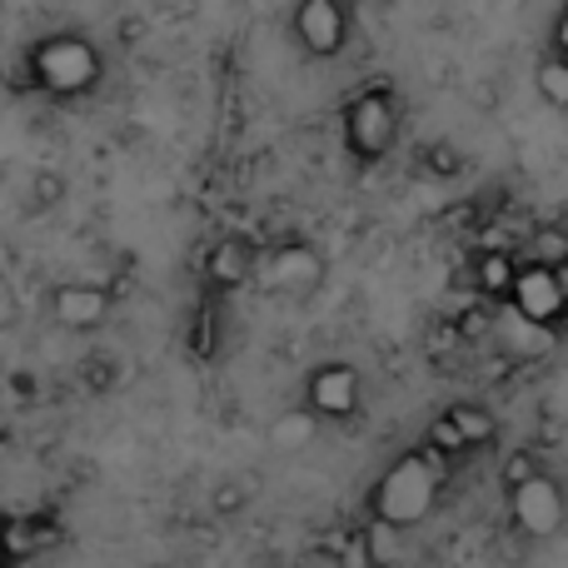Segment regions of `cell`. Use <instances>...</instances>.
<instances>
[{"mask_svg":"<svg viewBox=\"0 0 568 568\" xmlns=\"http://www.w3.org/2000/svg\"><path fill=\"white\" fill-rule=\"evenodd\" d=\"M444 474L449 469H444L424 444L394 454L379 469V479L369 484V494H364V524H384V529H394V534L419 529L444 494Z\"/></svg>","mask_w":568,"mask_h":568,"instance_id":"1","label":"cell"},{"mask_svg":"<svg viewBox=\"0 0 568 568\" xmlns=\"http://www.w3.org/2000/svg\"><path fill=\"white\" fill-rule=\"evenodd\" d=\"M30 85L45 90L50 100H80L100 85L105 75V55L85 30H50V36L30 40L26 50Z\"/></svg>","mask_w":568,"mask_h":568,"instance_id":"2","label":"cell"},{"mask_svg":"<svg viewBox=\"0 0 568 568\" xmlns=\"http://www.w3.org/2000/svg\"><path fill=\"white\" fill-rule=\"evenodd\" d=\"M339 135L354 165H379L399 140V90L389 80H369L364 90H354L339 110Z\"/></svg>","mask_w":568,"mask_h":568,"instance_id":"3","label":"cell"},{"mask_svg":"<svg viewBox=\"0 0 568 568\" xmlns=\"http://www.w3.org/2000/svg\"><path fill=\"white\" fill-rule=\"evenodd\" d=\"M504 499H509V519H514V529H519L524 539L549 544V539H559L564 534L568 494H564V484L554 479L549 469L534 474V479H524V484H514V489H504Z\"/></svg>","mask_w":568,"mask_h":568,"instance_id":"4","label":"cell"},{"mask_svg":"<svg viewBox=\"0 0 568 568\" xmlns=\"http://www.w3.org/2000/svg\"><path fill=\"white\" fill-rule=\"evenodd\" d=\"M300 404L314 414L320 424H349L364 404V379L349 359H320L304 374Z\"/></svg>","mask_w":568,"mask_h":568,"instance_id":"5","label":"cell"},{"mask_svg":"<svg viewBox=\"0 0 568 568\" xmlns=\"http://www.w3.org/2000/svg\"><path fill=\"white\" fill-rule=\"evenodd\" d=\"M329 280V260L320 245L310 240H280L275 250H265V265H260V284L280 300H310L320 284Z\"/></svg>","mask_w":568,"mask_h":568,"instance_id":"6","label":"cell"},{"mask_svg":"<svg viewBox=\"0 0 568 568\" xmlns=\"http://www.w3.org/2000/svg\"><path fill=\"white\" fill-rule=\"evenodd\" d=\"M349 36H354V16L339 0H300L290 10V40L310 60H339L349 50Z\"/></svg>","mask_w":568,"mask_h":568,"instance_id":"7","label":"cell"},{"mask_svg":"<svg viewBox=\"0 0 568 568\" xmlns=\"http://www.w3.org/2000/svg\"><path fill=\"white\" fill-rule=\"evenodd\" d=\"M509 310H514V320H524L529 329H564L568 294H564L559 270L539 265V260H524L519 280H514V294H509Z\"/></svg>","mask_w":568,"mask_h":568,"instance_id":"8","label":"cell"},{"mask_svg":"<svg viewBox=\"0 0 568 568\" xmlns=\"http://www.w3.org/2000/svg\"><path fill=\"white\" fill-rule=\"evenodd\" d=\"M45 310H50V320H55L60 329L95 334V329H105L110 314H115V294H110L105 284H95V280H60V284H50Z\"/></svg>","mask_w":568,"mask_h":568,"instance_id":"9","label":"cell"},{"mask_svg":"<svg viewBox=\"0 0 568 568\" xmlns=\"http://www.w3.org/2000/svg\"><path fill=\"white\" fill-rule=\"evenodd\" d=\"M260 265H265V250L250 235H220L200 260L210 290H245L250 280H260Z\"/></svg>","mask_w":568,"mask_h":568,"instance_id":"10","label":"cell"},{"mask_svg":"<svg viewBox=\"0 0 568 568\" xmlns=\"http://www.w3.org/2000/svg\"><path fill=\"white\" fill-rule=\"evenodd\" d=\"M265 439H270V454H300L320 439V419H314L304 404H294V409H280L275 419L265 424Z\"/></svg>","mask_w":568,"mask_h":568,"instance_id":"11","label":"cell"},{"mask_svg":"<svg viewBox=\"0 0 568 568\" xmlns=\"http://www.w3.org/2000/svg\"><path fill=\"white\" fill-rule=\"evenodd\" d=\"M45 544V519H26V514H10L0 519V568H20L30 564Z\"/></svg>","mask_w":568,"mask_h":568,"instance_id":"12","label":"cell"},{"mask_svg":"<svg viewBox=\"0 0 568 568\" xmlns=\"http://www.w3.org/2000/svg\"><path fill=\"white\" fill-rule=\"evenodd\" d=\"M519 265H524V260H514L509 250H484V255L474 260V290L489 294V300L509 304L514 280H519Z\"/></svg>","mask_w":568,"mask_h":568,"instance_id":"13","label":"cell"},{"mask_svg":"<svg viewBox=\"0 0 568 568\" xmlns=\"http://www.w3.org/2000/svg\"><path fill=\"white\" fill-rule=\"evenodd\" d=\"M449 424L464 434V444L469 449H484V444H494L499 439V414L489 409V404H474V399H459V404H449Z\"/></svg>","mask_w":568,"mask_h":568,"instance_id":"14","label":"cell"},{"mask_svg":"<svg viewBox=\"0 0 568 568\" xmlns=\"http://www.w3.org/2000/svg\"><path fill=\"white\" fill-rule=\"evenodd\" d=\"M250 504H255V479L250 474H225L210 489V519H240Z\"/></svg>","mask_w":568,"mask_h":568,"instance_id":"15","label":"cell"},{"mask_svg":"<svg viewBox=\"0 0 568 568\" xmlns=\"http://www.w3.org/2000/svg\"><path fill=\"white\" fill-rule=\"evenodd\" d=\"M70 195V180L60 175V170H36L30 175V185H26V205H30V215H50V210L60 205V200Z\"/></svg>","mask_w":568,"mask_h":568,"instance_id":"16","label":"cell"},{"mask_svg":"<svg viewBox=\"0 0 568 568\" xmlns=\"http://www.w3.org/2000/svg\"><path fill=\"white\" fill-rule=\"evenodd\" d=\"M424 449L449 469V464H459L464 454H469V444H464V434L449 424V414H439V419H429V429H424Z\"/></svg>","mask_w":568,"mask_h":568,"instance_id":"17","label":"cell"},{"mask_svg":"<svg viewBox=\"0 0 568 568\" xmlns=\"http://www.w3.org/2000/svg\"><path fill=\"white\" fill-rule=\"evenodd\" d=\"M419 160H424V175H434V180H459L464 175V150L449 145V140H429V145L419 150Z\"/></svg>","mask_w":568,"mask_h":568,"instance_id":"18","label":"cell"},{"mask_svg":"<svg viewBox=\"0 0 568 568\" xmlns=\"http://www.w3.org/2000/svg\"><path fill=\"white\" fill-rule=\"evenodd\" d=\"M534 85H539V95L549 100L554 110H568V65L554 55H544L539 65H534Z\"/></svg>","mask_w":568,"mask_h":568,"instance_id":"19","label":"cell"},{"mask_svg":"<svg viewBox=\"0 0 568 568\" xmlns=\"http://www.w3.org/2000/svg\"><path fill=\"white\" fill-rule=\"evenodd\" d=\"M80 379H85L90 394H110L120 384V364L115 354H85V364H80Z\"/></svg>","mask_w":568,"mask_h":568,"instance_id":"20","label":"cell"},{"mask_svg":"<svg viewBox=\"0 0 568 568\" xmlns=\"http://www.w3.org/2000/svg\"><path fill=\"white\" fill-rule=\"evenodd\" d=\"M534 250H539V265H568V230H559V225H544V230H534Z\"/></svg>","mask_w":568,"mask_h":568,"instance_id":"21","label":"cell"},{"mask_svg":"<svg viewBox=\"0 0 568 568\" xmlns=\"http://www.w3.org/2000/svg\"><path fill=\"white\" fill-rule=\"evenodd\" d=\"M339 554H344V568H379V559H374V549H369V534H364V524L344 534Z\"/></svg>","mask_w":568,"mask_h":568,"instance_id":"22","label":"cell"},{"mask_svg":"<svg viewBox=\"0 0 568 568\" xmlns=\"http://www.w3.org/2000/svg\"><path fill=\"white\" fill-rule=\"evenodd\" d=\"M499 474H504V489H514V484H524V479H534V474H544V464L534 459L529 449H514L509 459H504Z\"/></svg>","mask_w":568,"mask_h":568,"instance_id":"23","label":"cell"},{"mask_svg":"<svg viewBox=\"0 0 568 568\" xmlns=\"http://www.w3.org/2000/svg\"><path fill=\"white\" fill-rule=\"evenodd\" d=\"M364 534H369V549H374V559H379V568H389L394 554H399V539H404V534L384 529V524H364Z\"/></svg>","mask_w":568,"mask_h":568,"instance_id":"24","label":"cell"},{"mask_svg":"<svg viewBox=\"0 0 568 568\" xmlns=\"http://www.w3.org/2000/svg\"><path fill=\"white\" fill-rule=\"evenodd\" d=\"M294 568H344V554H339V544H310Z\"/></svg>","mask_w":568,"mask_h":568,"instance_id":"25","label":"cell"},{"mask_svg":"<svg viewBox=\"0 0 568 568\" xmlns=\"http://www.w3.org/2000/svg\"><path fill=\"white\" fill-rule=\"evenodd\" d=\"M549 55L568 65V6H559V16H554V26H549Z\"/></svg>","mask_w":568,"mask_h":568,"instance_id":"26","label":"cell"},{"mask_svg":"<svg viewBox=\"0 0 568 568\" xmlns=\"http://www.w3.org/2000/svg\"><path fill=\"white\" fill-rule=\"evenodd\" d=\"M16 320H20V304H16V294H10V284L0 280V329H10Z\"/></svg>","mask_w":568,"mask_h":568,"instance_id":"27","label":"cell"},{"mask_svg":"<svg viewBox=\"0 0 568 568\" xmlns=\"http://www.w3.org/2000/svg\"><path fill=\"white\" fill-rule=\"evenodd\" d=\"M120 36H125V40H120V45H135V36H140V20H135V16H130V20H125V26H120Z\"/></svg>","mask_w":568,"mask_h":568,"instance_id":"28","label":"cell"},{"mask_svg":"<svg viewBox=\"0 0 568 568\" xmlns=\"http://www.w3.org/2000/svg\"><path fill=\"white\" fill-rule=\"evenodd\" d=\"M559 280H564V294H568V265H559Z\"/></svg>","mask_w":568,"mask_h":568,"instance_id":"29","label":"cell"}]
</instances>
